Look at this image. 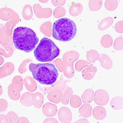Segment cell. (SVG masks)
<instances>
[{
	"label": "cell",
	"instance_id": "21",
	"mask_svg": "<svg viewBox=\"0 0 123 123\" xmlns=\"http://www.w3.org/2000/svg\"><path fill=\"white\" fill-rule=\"evenodd\" d=\"M60 92H49L47 97L49 100L54 103H59L63 97V94Z\"/></svg>",
	"mask_w": 123,
	"mask_h": 123
},
{
	"label": "cell",
	"instance_id": "6",
	"mask_svg": "<svg viewBox=\"0 0 123 123\" xmlns=\"http://www.w3.org/2000/svg\"><path fill=\"white\" fill-rule=\"evenodd\" d=\"M18 14L12 9L5 7L0 10V18L3 20L7 21L12 19L17 22Z\"/></svg>",
	"mask_w": 123,
	"mask_h": 123
},
{
	"label": "cell",
	"instance_id": "1",
	"mask_svg": "<svg viewBox=\"0 0 123 123\" xmlns=\"http://www.w3.org/2000/svg\"><path fill=\"white\" fill-rule=\"evenodd\" d=\"M12 39L17 49L27 53L33 50L39 41L36 33L26 27H19L15 29Z\"/></svg>",
	"mask_w": 123,
	"mask_h": 123
},
{
	"label": "cell",
	"instance_id": "16",
	"mask_svg": "<svg viewBox=\"0 0 123 123\" xmlns=\"http://www.w3.org/2000/svg\"><path fill=\"white\" fill-rule=\"evenodd\" d=\"M32 100L34 106L37 108L41 107L43 102V97L42 94L39 92L33 94Z\"/></svg>",
	"mask_w": 123,
	"mask_h": 123
},
{
	"label": "cell",
	"instance_id": "24",
	"mask_svg": "<svg viewBox=\"0 0 123 123\" xmlns=\"http://www.w3.org/2000/svg\"><path fill=\"white\" fill-rule=\"evenodd\" d=\"M118 5L117 0H106L105 2V6L106 9L109 11H113L115 10Z\"/></svg>",
	"mask_w": 123,
	"mask_h": 123
},
{
	"label": "cell",
	"instance_id": "2",
	"mask_svg": "<svg viewBox=\"0 0 123 123\" xmlns=\"http://www.w3.org/2000/svg\"><path fill=\"white\" fill-rule=\"evenodd\" d=\"M29 68L33 78L42 84L51 85L57 78L58 71L54 64L31 63Z\"/></svg>",
	"mask_w": 123,
	"mask_h": 123
},
{
	"label": "cell",
	"instance_id": "26",
	"mask_svg": "<svg viewBox=\"0 0 123 123\" xmlns=\"http://www.w3.org/2000/svg\"><path fill=\"white\" fill-rule=\"evenodd\" d=\"M113 47L116 50H120L123 49V37L119 36L115 40Z\"/></svg>",
	"mask_w": 123,
	"mask_h": 123
},
{
	"label": "cell",
	"instance_id": "27",
	"mask_svg": "<svg viewBox=\"0 0 123 123\" xmlns=\"http://www.w3.org/2000/svg\"><path fill=\"white\" fill-rule=\"evenodd\" d=\"M16 23V22L13 20H11L7 22L5 25L6 31L12 33L13 28Z\"/></svg>",
	"mask_w": 123,
	"mask_h": 123
},
{
	"label": "cell",
	"instance_id": "11",
	"mask_svg": "<svg viewBox=\"0 0 123 123\" xmlns=\"http://www.w3.org/2000/svg\"><path fill=\"white\" fill-rule=\"evenodd\" d=\"M92 109V107L91 105L85 103L79 108V112L82 117L88 118L91 116Z\"/></svg>",
	"mask_w": 123,
	"mask_h": 123
},
{
	"label": "cell",
	"instance_id": "15",
	"mask_svg": "<svg viewBox=\"0 0 123 123\" xmlns=\"http://www.w3.org/2000/svg\"><path fill=\"white\" fill-rule=\"evenodd\" d=\"M94 92L93 90L90 88L84 91L81 97L83 103H90L92 101Z\"/></svg>",
	"mask_w": 123,
	"mask_h": 123
},
{
	"label": "cell",
	"instance_id": "23",
	"mask_svg": "<svg viewBox=\"0 0 123 123\" xmlns=\"http://www.w3.org/2000/svg\"><path fill=\"white\" fill-rule=\"evenodd\" d=\"M70 104L71 106L74 108L80 107L82 104V101L80 97L78 95H74L70 98Z\"/></svg>",
	"mask_w": 123,
	"mask_h": 123
},
{
	"label": "cell",
	"instance_id": "8",
	"mask_svg": "<svg viewBox=\"0 0 123 123\" xmlns=\"http://www.w3.org/2000/svg\"><path fill=\"white\" fill-rule=\"evenodd\" d=\"M42 111L43 114L47 117H53L56 114L57 108L56 105L49 102L45 104L43 106Z\"/></svg>",
	"mask_w": 123,
	"mask_h": 123
},
{
	"label": "cell",
	"instance_id": "13",
	"mask_svg": "<svg viewBox=\"0 0 123 123\" xmlns=\"http://www.w3.org/2000/svg\"><path fill=\"white\" fill-rule=\"evenodd\" d=\"M97 71V68L95 66L86 68L82 72V76L86 80H90L93 78Z\"/></svg>",
	"mask_w": 123,
	"mask_h": 123
},
{
	"label": "cell",
	"instance_id": "10",
	"mask_svg": "<svg viewBox=\"0 0 123 123\" xmlns=\"http://www.w3.org/2000/svg\"><path fill=\"white\" fill-rule=\"evenodd\" d=\"M98 60L100 65L103 68L106 69H111L112 66V62L110 58L105 54H99Z\"/></svg>",
	"mask_w": 123,
	"mask_h": 123
},
{
	"label": "cell",
	"instance_id": "29",
	"mask_svg": "<svg viewBox=\"0 0 123 123\" xmlns=\"http://www.w3.org/2000/svg\"><path fill=\"white\" fill-rule=\"evenodd\" d=\"M55 121L57 123H58L56 119L52 118H47L46 119L43 123H56Z\"/></svg>",
	"mask_w": 123,
	"mask_h": 123
},
{
	"label": "cell",
	"instance_id": "4",
	"mask_svg": "<svg viewBox=\"0 0 123 123\" xmlns=\"http://www.w3.org/2000/svg\"><path fill=\"white\" fill-rule=\"evenodd\" d=\"M60 50L51 40L42 38L34 51L36 59L41 62H50L59 55Z\"/></svg>",
	"mask_w": 123,
	"mask_h": 123
},
{
	"label": "cell",
	"instance_id": "17",
	"mask_svg": "<svg viewBox=\"0 0 123 123\" xmlns=\"http://www.w3.org/2000/svg\"><path fill=\"white\" fill-rule=\"evenodd\" d=\"M83 9V6L81 4L79 3H75L71 7L70 13L72 16H76L81 13Z\"/></svg>",
	"mask_w": 123,
	"mask_h": 123
},
{
	"label": "cell",
	"instance_id": "14",
	"mask_svg": "<svg viewBox=\"0 0 123 123\" xmlns=\"http://www.w3.org/2000/svg\"><path fill=\"white\" fill-rule=\"evenodd\" d=\"M114 19L110 17H107L102 20L98 26V29L100 30H105L111 26L113 23Z\"/></svg>",
	"mask_w": 123,
	"mask_h": 123
},
{
	"label": "cell",
	"instance_id": "3",
	"mask_svg": "<svg viewBox=\"0 0 123 123\" xmlns=\"http://www.w3.org/2000/svg\"><path fill=\"white\" fill-rule=\"evenodd\" d=\"M77 31L76 25L73 21L67 18H62L54 23L52 36L58 40L68 41L74 38Z\"/></svg>",
	"mask_w": 123,
	"mask_h": 123
},
{
	"label": "cell",
	"instance_id": "25",
	"mask_svg": "<svg viewBox=\"0 0 123 123\" xmlns=\"http://www.w3.org/2000/svg\"><path fill=\"white\" fill-rule=\"evenodd\" d=\"M73 93L72 89L70 88H68L63 92V98L62 101V103L64 104H68V103L69 99Z\"/></svg>",
	"mask_w": 123,
	"mask_h": 123
},
{
	"label": "cell",
	"instance_id": "19",
	"mask_svg": "<svg viewBox=\"0 0 123 123\" xmlns=\"http://www.w3.org/2000/svg\"><path fill=\"white\" fill-rule=\"evenodd\" d=\"M93 65L91 63L83 60H80L76 63L75 67L78 71H81L83 68L86 67H92Z\"/></svg>",
	"mask_w": 123,
	"mask_h": 123
},
{
	"label": "cell",
	"instance_id": "22",
	"mask_svg": "<svg viewBox=\"0 0 123 123\" xmlns=\"http://www.w3.org/2000/svg\"><path fill=\"white\" fill-rule=\"evenodd\" d=\"M102 4V0H90L88 5L89 8L92 11H95L101 8Z\"/></svg>",
	"mask_w": 123,
	"mask_h": 123
},
{
	"label": "cell",
	"instance_id": "18",
	"mask_svg": "<svg viewBox=\"0 0 123 123\" xmlns=\"http://www.w3.org/2000/svg\"><path fill=\"white\" fill-rule=\"evenodd\" d=\"M113 40L112 37L109 35H105L101 38L100 43L101 45L105 48H108L112 45Z\"/></svg>",
	"mask_w": 123,
	"mask_h": 123
},
{
	"label": "cell",
	"instance_id": "12",
	"mask_svg": "<svg viewBox=\"0 0 123 123\" xmlns=\"http://www.w3.org/2000/svg\"><path fill=\"white\" fill-rule=\"evenodd\" d=\"M111 107L113 109L119 110L123 107V97L120 96L113 98L110 102Z\"/></svg>",
	"mask_w": 123,
	"mask_h": 123
},
{
	"label": "cell",
	"instance_id": "5",
	"mask_svg": "<svg viewBox=\"0 0 123 123\" xmlns=\"http://www.w3.org/2000/svg\"><path fill=\"white\" fill-rule=\"evenodd\" d=\"M109 98V95L106 90L103 89H99L95 92L93 100L96 104L104 105L108 103Z\"/></svg>",
	"mask_w": 123,
	"mask_h": 123
},
{
	"label": "cell",
	"instance_id": "28",
	"mask_svg": "<svg viewBox=\"0 0 123 123\" xmlns=\"http://www.w3.org/2000/svg\"><path fill=\"white\" fill-rule=\"evenodd\" d=\"M115 29L116 32L122 33H123V20L118 21L116 23L115 26Z\"/></svg>",
	"mask_w": 123,
	"mask_h": 123
},
{
	"label": "cell",
	"instance_id": "20",
	"mask_svg": "<svg viewBox=\"0 0 123 123\" xmlns=\"http://www.w3.org/2000/svg\"><path fill=\"white\" fill-rule=\"evenodd\" d=\"M99 57V54L96 50L92 49L88 51L86 54L87 60L92 63L94 62Z\"/></svg>",
	"mask_w": 123,
	"mask_h": 123
},
{
	"label": "cell",
	"instance_id": "30",
	"mask_svg": "<svg viewBox=\"0 0 123 123\" xmlns=\"http://www.w3.org/2000/svg\"><path fill=\"white\" fill-rule=\"evenodd\" d=\"M74 123H89V121L85 118H81L78 120L74 122Z\"/></svg>",
	"mask_w": 123,
	"mask_h": 123
},
{
	"label": "cell",
	"instance_id": "9",
	"mask_svg": "<svg viewBox=\"0 0 123 123\" xmlns=\"http://www.w3.org/2000/svg\"><path fill=\"white\" fill-rule=\"evenodd\" d=\"M92 115L96 119L98 120L104 119L106 116L107 112L105 108L101 106H97L93 109Z\"/></svg>",
	"mask_w": 123,
	"mask_h": 123
},
{
	"label": "cell",
	"instance_id": "7",
	"mask_svg": "<svg viewBox=\"0 0 123 123\" xmlns=\"http://www.w3.org/2000/svg\"><path fill=\"white\" fill-rule=\"evenodd\" d=\"M59 120L62 123H70L72 119L71 111L68 107H63L59 109L58 114Z\"/></svg>",
	"mask_w": 123,
	"mask_h": 123
}]
</instances>
